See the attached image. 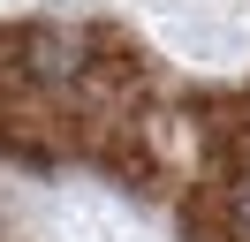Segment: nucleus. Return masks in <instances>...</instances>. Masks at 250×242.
I'll list each match as a JSON object with an SVG mask.
<instances>
[{
  "instance_id": "obj_1",
  "label": "nucleus",
  "mask_w": 250,
  "mask_h": 242,
  "mask_svg": "<svg viewBox=\"0 0 250 242\" xmlns=\"http://www.w3.org/2000/svg\"><path fill=\"white\" fill-rule=\"evenodd\" d=\"M235 212H243V235H250V189H243V204H235Z\"/></svg>"
}]
</instances>
